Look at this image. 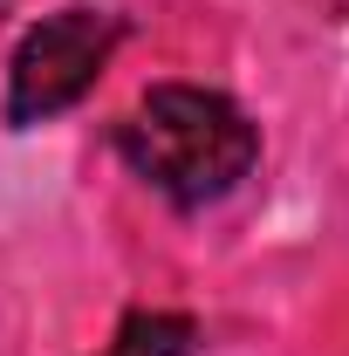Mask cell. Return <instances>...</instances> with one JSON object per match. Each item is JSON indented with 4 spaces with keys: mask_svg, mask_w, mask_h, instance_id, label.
Here are the masks:
<instances>
[{
    "mask_svg": "<svg viewBox=\"0 0 349 356\" xmlns=\"http://www.w3.org/2000/svg\"><path fill=\"white\" fill-rule=\"evenodd\" d=\"M117 151L131 158L144 185H158L172 206H213L226 199L261 158V131L247 110L199 83H158L117 131Z\"/></svg>",
    "mask_w": 349,
    "mask_h": 356,
    "instance_id": "6da1fadb",
    "label": "cell"
},
{
    "mask_svg": "<svg viewBox=\"0 0 349 356\" xmlns=\"http://www.w3.org/2000/svg\"><path fill=\"white\" fill-rule=\"evenodd\" d=\"M117 35L124 28L103 7H62L42 28H28L14 48V69H7V124H48L69 103H83L103 76Z\"/></svg>",
    "mask_w": 349,
    "mask_h": 356,
    "instance_id": "7a4b0ae2",
    "label": "cell"
},
{
    "mask_svg": "<svg viewBox=\"0 0 349 356\" xmlns=\"http://www.w3.org/2000/svg\"><path fill=\"white\" fill-rule=\"evenodd\" d=\"M110 356H192V322H185V315L137 309V315H124Z\"/></svg>",
    "mask_w": 349,
    "mask_h": 356,
    "instance_id": "3957f363",
    "label": "cell"
}]
</instances>
